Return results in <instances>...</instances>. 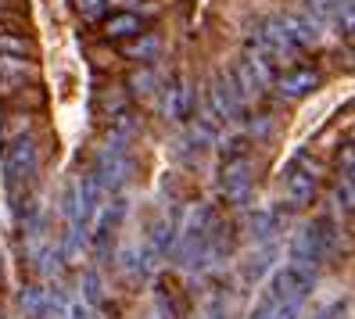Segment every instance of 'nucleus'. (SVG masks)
I'll use <instances>...</instances> for the list:
<instances>
[{
  "label": "nucleus",
  "instance_id": "obj_3",
  "mask_svg": "<svg viewBox=\"0 0 355 319\" xmlns=\"http://www.w3.org/2000/svg\"><path fill=\"white\" fill-rule=\"evenodd\" d=\"M316 72H309V69H298V72H287L284 79H280V90L284 94H291V97H302V94H309V90H316Z\"/></svg>",
  "mask_w": 355,
  "mask_h": 319
},
{
  "label": "nucleus",
  "instance_id": "obj_7",
  "mask_svg": "<svg viewBox=\"0 0 355 319\" xmlns=\"http://www.w3.org/2000/svg\"><path fill=\"white\" fill-rule=\"evenodd\" d=\"M0 15H4V0H0Z\"/></svg>",
  "mask_w": 355,
  "mask_h": 319
},
{
  "label": "nucleus",
  "instance_id": "obj_1",
  "mask_svg": "<svg viewBox=\"0 0 355 319\" xmlns=\"http://www.w3.org/2000/svg\"><path fill=\"white\" fill-rule=\"evenodd\" d=\"M26 79H36L26 58H4L0 54V94H15L26 87Z\"/></svg>",
  "mask_w": 355,
  "mask_h": 319
},
{
  "label": "nucleus",
  "instance_id": "obj_4",
  "mask_svg": "<svg viewBox=\"0 0 355 319\" xmlns=\"http://www.w3.org/2000/svg\"><path fill=\"white\" fill-rule=\"evenodd\" d=\"M0 54L4 58H29L33 44L26 36H11V33H0Z\"/></svg>",
  "mask_w": 355,
  "mask_h": 319
},
{
  "label": "nucleus",
  "instance_id": "obj_5",
  "mask_svg": "<svg viewBox=\"0 0 355 319\" xmlns=\"http://www.w3.org/2000/svg\"><path fill=\"white\" fill-rule=\"evenodd\" d=\"M158 36H144V40H137V44L130 47V58H137V61H151L155 54H158Z\"/></svg>",
  "mask_w": 355,
  "mask_h": 319
},
{
  "label": "nucleus",
  "instance_id": "obj_2",
  "mask_svg": "<svg viewBox=\"0 0 355 319\" xmlns=\"http://www.w3.org/2000/svg\"><path fill=\"white\" fill-rule=\"evenodd\" d=\"M144 33V18L137 11H119L104 22V36L108 40H130V36H140Z\"/></svg>",
  "mask_w": 355,
  "mask_h": 319
},
{
  "label": "nucleus",
  "instance_id": "obj_6",
  "mask_svg": "<svg viewBox=\"0 0 355 319\" xmlns=\"http://www.w3.org/2000/svg\"><path fill=\"white\" fill-rule=\"evenodd\" d=\"M76 11H79L83 18H97V15L104 11V0H76Z\"/></svg>",
  "mask_w": 355,
  "mask_h": 319
}]
</instances>
